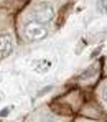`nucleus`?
I'll return each mask as SVG.
<instances>
[{"instance_id": "f257e3e1", "label": "nucleus", "mask_w": 107, "mask_h": 122, "mask_svg": "<svg viewBox=\"0 0 107 122\" xmlns=\"http://www.w3.org/2000/svg\"><path fill=\"white\" fill-rule=\"evenodd\" d=\"M54 18V8H53V5L51 3H38L35 8H33V12H31V17H30V20L36 21V23H40V25H49L51 21Z\"/></svg>"}, {"instance_id": "f03ea898", "label": "nucleus", "mask_w": 107, "mask_h": 122, "mask_svg": "<svg viewBox=\"0 0 107 122\" xmlns=\"http://www.w3.org/2000/svg\"><path fill=\"white\" fill-rule=\"evenodd\" d=\"M23 33H25V36H26L28 40L38 41V40L46 38L48 30H46L44 25H40V23H36V21H33V20L28 18V21L23 25Z\"/></svg>"}, {"instance_id": "7ed1b4c3", "label": "nucleus", "mask_w": 107, "mask_h": 122, "mask_svg": "<svg viewBox=\"0 0 107 122\" xmlns=\"http://www.w3.org/2000/svg\"><path fill=\"white\" fill-rule=\"evenodd\" d=\"M13 50V36L10 33H5L0 36V56L10 55Z\"/></svg>"}, {"instance_id": "20e7f679", "label": "nucleus", "mask_w": 107, "mask_h": 122, "mask_svg": "<svg viewBox=\"0 0 107 122\" xmlns=\"http://www.w3.org/2000/svg\"><path fill=\"white\" fill-rule=\"evenodd\" d=\"M101 97H102L104 104L107 106V86H104V87H102V91H101Z\"/></svg>"}, {"instance_id": "39448f33", "label": "nucleus", "mask_w": 107, "mask_h": 122, "mask_svg": "<svg viewBox=\"0 0 107 122\" xmlns=\"http://www.w3.org/2000/svg\"><path fill=\"white\" fill-rule=\"evenodd\" d=\"M8 112H10V109H8V107H7V109H3V111H0V117H2V116H7Z\"/></svg>"}]
</instances>
